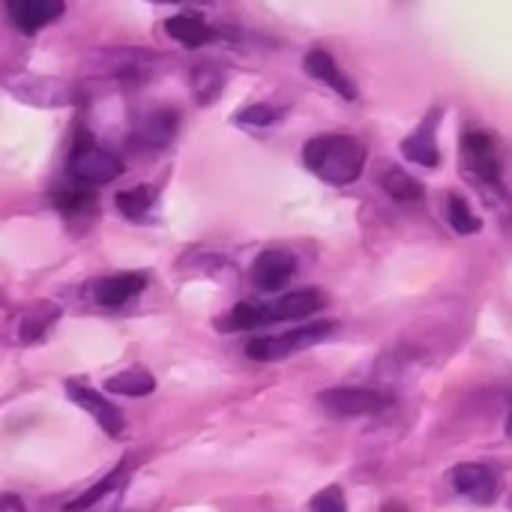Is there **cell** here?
Returning <instances> with one entry per match:
<instances>
[{
	"instance_id": "cell-27",
	"label": "cell",
	"mask_w": 512,
	"mask_h": 512,
	"mask_svg": "<svg viewBox=\"0 0 512 512\" xmlns=\"http://www.w3.org/2000/svg\"><path fill=\"white\" fill-rule=\"evenodd\" d=\"M507 435L512 438V414H510V420H507Z\"/></svg>"
},
{
	"instance_id": "cell-8",
	"label": "cell",
	"mask_w": 512,
	"mask_h": 512,
	"mask_svg": "<svg viewBox=\"0 0 512 512\" xmlns=\"http://www.w3.org/2000/svg\"><path fill=\"white\" fill-rule=\"evenodd\" d=\"M324 306H327V297L318 288H300V291L282 294L279 300L261 306V312H264V324H276V321H303V318H312Z\"/></svg>"
},
{
	"instance_id": "cell-10",
	"label": "cell",
	"mask_w": 512,
	"mask_h": 512,
	"mask_svg": "<svg viewBox=\"0 0 512 512\" xmlns=\"http://www.w3.org/2000/svg\"><path fill=\"white\" fill-rule=\"evenodd\" d=\"M147 288V276L138 273V270H129V273H111V276H102L96 285H93V300L105 309H120L126 306L129 300H135L141 291Z\"/></svg>"
},
{
	"instance_id": "cell-23",
	"label": "cell",
	"mask_w": 512,
	"mask_h": 512,
	"mask_svg": "<svg viewBox=\"0 0 512 512\" xmlns=\"http://www.w3.org/2000/svg\"><path fill=\"white\" fill-rule=\"evenodd\" d=\"M312 512H348L342 489H339V486H330V489L318 492V495L312 498Z\"/></svg>"
},
{
	"instance_id": "cell-19",
	"label": "cell",
	"mask_w": 512,
	"mask_h": 512,
	"mask_svg": "<svg viewBox=\"0 0 512 512\" xmlns=\"http://www.w3.org/2000/svg\"><path fill=\"white\" fill-rule=\"evenodd\" d=\"M153 201H156V195H153V189L150 186H132V189H123L120 195H117V210L126 216V219H144L147 213H150V207H153Z\"/></svg>"
},
{
	"instance_id": "cell-16",
	"label": "cell",
	"mask_w": 512,
	"mask_h": 512,
	"mask_svg": "<svg viewBox=\"0 0 512 512\" xmlns=\"http://www.w3.org/2000/svg\"><path fill=\"white\" fill-rule=\"evenodd\" d=\"M156 390V378L141 369V366H132V369H123L120 375H111L105 381V393H114V396H129V399H141V396H150Z\"/></svg>"
},
{
	"instance_id": "cell-9",
	"label": "cell",
	"mask_w": 512,
	"mask_h": 512,
	"mask_svg": "<svg viewBox=\"0 0 512 512\" xmlns=\"http://www.w3.org/2000/svg\"><path fill=\"white\" fill-rule=\"evenodd\" d=\"M453 489L462 498L486 507V504H492L498 498L501 480H498V474L489 465H483V462H465V465H459L453 471Z\"/></svg>"
},
{
	"instance_id": "cell-1",
	"label": "cell",
	"mask_w": 512,
	"mask_h": 512,
	"mask_svg": "<svg viewBox=\"0 0 512 512\" xmlns=\"http://www.w3.org/2000/svg\"><path fill=\"white\" fill-rule=\"evenodd\" d=\"M306 168L330 186L354 183L366 168V147L354 135H315L303 147Z\"/></svg>"
},
{
	"instance_id": "cell-26",
	"label": "cell",
	"mask_w": 512,
	"mask_h": 512,
	"mask_svg": "<svg viewBox=\"0 0 512 512\" xmlns=\"http://www.w3.org/2000/svg\"><path fill=\"white\" fill-rule=\"evenodd\" d=\"M381 512H405V507L402 504H387Z\"/></svg>"
},
{
	"instance_id": "cell-14",
	"label": "cell",
	"mask_w": 512,
	"mask_h": 512,
	"mask_svg": "<svg viewBox=\"0 0 512 512\" xmlns=\"http://www.w3.org/2000/svg\"><path fill=\"white\" fill-rule=\"evenodd\" d=\"M435 129H438V111H429L426 120L420 123V129L402 144V153H405L411 162H417V165L438 168L441 150H438V141H435Z\"/></svg>"
},
{
	"instance_id": "cell-17",
	"label": "cell",
	"mask_w": 512,
	"mask_h": 512,
	"mask_svg": "<svg viewBox=\"0 0 512 512\" xmlns=\"http://www.w3.org/2000/svg\"><path fill=\"white\" fill-rule=\"evenodd\" d=\"M381 186L387 189V195L393 198V201H399V204H420L423 201V183H417L408 171H402V168H387L384 174H381Z\"/></svg>"
},
{
	"instance_id": "cell-13",
	"label": "cell",
	"mask_w": 512,
	"mask_h": 512,
	"mask_svg": "<svg viewBox=\"0 0 512 512\" xmlns=\"http://www.w3.org/2000/svg\"><path fill=\"white\" fill-rule=\"evenodd\" d=\"M129 471H132V462L129 459H123V462H117L99 483H93L90 489H84L75 501H69L66 507H63V512H87L93 510L96 504H102L108 495H114L126 480H129Z\"/></svg>"
},
{
	"instance_id": "cell-18",
	"label": "cell",
	"mask_w": 512,
	"mask_h": 512,
	"mask_svg": "<svg viewBox=\"0 0 512 512\" xmlns=\"http://www.w3.org/2000/svg\"><path fill=\"white\" fill-rule=\"evenodd\" d=\"M60 318V309L57 306H36V309H30L27 315H24V321H21V330H18V336H21V342L24 345H30V342H39L48 330H51V324Z\"/></svg>"
},
{
	"instance_id": "cell-25",
	"label": "cell",
	"mask_w": 512,
	"mask_h": 512,
	"mask_svg": "<svg viewBox=\"0 0 512 512\" xmlns=\"http://www.w3.org/2000/svg\"><path fill=\"white\" fill-rule=\"evenodd\" d=\"M0 512H24V504H21L18 498L3 495V498H0Z\"/></svg>"
},
{
	"instance_id": "cell-24",
	"label": "cell",
	"mask_w": 512,
	"mask_h": 512,
	"mask_svg": "<svg viewBox=\"0 0 512 512\" xmlns=\"http://www.w3.org/2000/svg\"><path fill=\"white\" fill-rule=\"evenodd\" d=\"M237 120L240 123H249V126H270V123L279 120V111L270 108V105H249V108H243L237 114Z\"/></svg>"
},
{
	"instance_id": "cell-22",
	"label": "cell",
	"mask_w": 512,
	"mask_h": 512,
	"mask_svg": "<svg viewBox=\"0 0 512 512\" xmlns=\"http://www.w3.org/2000/svg\"><path fill=\"white\" fill-rule=\"evenodd\" d=\"M54 204L66 213V216H75V213H84L93 207V195L87 189H63L54 195Z\"/></svg>"
},
{
	"instance_id": "cell-2",
	"label": "cell",
	"mask_w": 512,
	"mask_h": 512,
	"mask_svg": "<svg viewBox=\"0 0 512 512\" xmlns=\"http://www.w3.org/2000/svg\"><path fill=\"white\" fill-rule=\"evenodd\" d=\"M336 324L333 321H312V324H303V327H294L288 333H279V336H264V339H252L246 345V357L255 360V363H276V360H285V357H294L312 345H321L327 336H333Z\"/></svg>"
},
{
	"instance_id": "cell-6",
	"label": "cell",
	"mask_w": 512,
	"mask_h": 512,
	"mask_svg": "<svg viewBox=\"0 0 512 512\" xmlns=\"http://www.w3.org/2000/svg\"><path fill=\"white\" fill-rule=\"evenodd\" d=\"M252 285L264 294H276L282 291L291 276L297 273V258L285 249H264L255 261H252Z\"/></svg>"
},
{
	"instance_id": "cell-20",
	"label": "cell",
	"mask_w": 512,
	"mask_h": 512,
	"mask_svg": "<svg viewBox=\"0 0 512 512\" xmlns=\"http://www.w3.org/2000/svg\"><path fill=\"white\" fill-rule=\"evenodd\" d=\"M447 222L453 225L456 234H477V231L483 228L480 216H477V213L471 210V204H468L465 198H459V195H450V201H447Z\"/></svg>"
},
{
	"instance_id": "cell-11",
	"label": "cell",
	"mask_w": 512,
	"mask_h": 512,
	"mask_svg": "<svg viewBox=\"0 0 512 512\" xmlns=\"http://www.w3.org/2000/svg\"><path fill=\"white\" fill-rule=\"evenodd\" d=\"M303 66H306V72H309L315 81L327 84V87H330V90H336L342 99H357V84L345 75V69L336 63V57H333L330 51H324V48H312V51L306 54Z\"/></svg>"
},
{
	"instance_id": "cell-28",
	"label": "cell",
	"mask_w": 512,
	"mask_h": 512,
	"mask_svg": "<svg viewBox=\"0 0 512 512\" xmlns=\"http://www.w3.org/2000/svg\"><path fill=\"white\" fill-rule=\"evenodd\" d=\"M156 3H180V0H156Z\"/></svg>"
},
{
	"instance_id": "cell-4",
	"label": "cell",
	"mask_w": 512,
	"mask_h": 512,
	"mask_svg": "<svg viewBox=\"0 0 512 512\" xmlns=\"http://www.w3.org/2000/svg\"><path fill=\"white\" fill-rule=\"evenodd\" d=\"M318 405L333 417H366V414L384 411L390 405V399L384 393L366 390V387H333L318 396Z\"/></svg>"
},
{
	"instance_id": "cell-15",
	"label": "cell",
	"mask_w": 512,
	"mask_h": 512,
	"mask_svg": "<svg viewBox=\"0 0 512 512\" xmlns=\"http://www.w3.org/2000/svg\"><path fill=\"white\" fill-rule=\"evenodd\" d=\"M165 33L171 39H177L186 48H198L204 42H210L216 36V30L201 18V15H174L165 21Z\"/></svg>"
},
{
	"instance_id": "cell-7",
	"label": "cell",
	"mask_w": 512,
	"mask_h": 512,
	"mask_svg": "<svg viewBox=\"0 0 512 512\" xmlns=\"http://www.w3.org/2000/svg\"><path fill=\"white\" fill-rule=\"evenodd\" d=\"M462 156H465V171H471L486 186L501 189V162H498L495 144L486 132H468L462 138Z\"/></svg>"
},
{
	"instance_id": "cell-21",
	"label": "cell",
	"mask_w": 512,
	"mask_h": 512,
	"mask_svg": "<svg viewBox=\"0 0 512 512\" xmlns=\"http://www.w3.org/2000/svg\"><path fill=\"white\" fill-rule=\"evenodd\" d=\"M174 114H168V111H162V114H153V117H147L144 120V129H141V135H144V141L150 144V147H162V144H168L171 141V135H174Z\"/></svg>"
},
{
	"instance_id": "cell-3",
	"label": "cell",
	"mask_w": 512,
	"mask_h": 512,
	"mask_svg": "<svg viewBox=\"0 0 512 512\" xmlns=\"http://www.w3.org/2000/svg\"><path fill=\"white\" fill-rule=\"evenodd\" d=\"M120 171H123L120 159L93 144H78L69 159V174L81 186H105V183L117 180Z\"/></svg>"
},
{
	"instance_id": "cell-12",
	"label": "cell",
	"mask_w": 512,
	"mask_h": 512,
	"mask_svg": "<svg viewBox=\"0 0 512 512\" xmlns=\"http://www.w3.org/2000/svg\"><path fill=\"white\" fill-rule=\"evenodd\" d=\"M63 15V0H9V18L21 33H39Z\"/></svg>"
},
{
	"instance_id": "cell-5",
	"label": "cell",
	"mask_w": 512,
	"mask_h": 512,
	"mask_svg": "<svg viewBox=\"0 0 512 512\" xmlns=\"http://www.w3.org/2000/svg\"><path fill=\"white\" fill-rule=\"evenodd\" d=\"M66 396H69V402H75L81 411H87V414L99 423V429H102L108 438H120V435H123V429H126L123 414H120V408H117L108 396L96 393L93 387H87V384H81V381H66Z\"/></svg>"
}]
</instances>
